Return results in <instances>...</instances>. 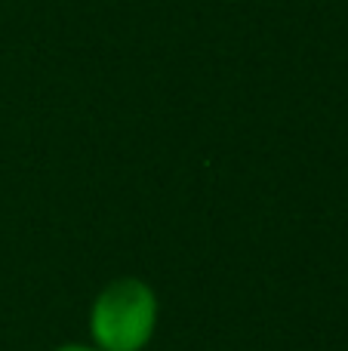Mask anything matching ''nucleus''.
<instances>
[{
    "label": "nucleus",
    "instance_id": "obj_1",
    "mask_svg": "<svg viewBox=\"0 0 348 351\" xmlns=\"http://www.w3.org/2000/svg\"><path fill=\"white\" fill-rule=\"evenodd\" d=\"M158 293L142 278H117L90 308V336L99 351H142L158 330Z\"/></svg>",
    "mask_w": 348,
    "mask_h": 351
},
{
    "label": "nucleus",
    "instance_id": "obj_2",
    "mask_svg": "<svg viewBox=\"0 0 348 351\" xmlns=\"http://www.w3.org/2000/svg\"><path fill=\"white\" fill-rule=\"evenodd\" d=\"M53 351H99V348L96 346H77V342H71V346H59Z\"/></svg>",
    "mask_w": 348,
    "mask_h": 351
}]
</instances>
